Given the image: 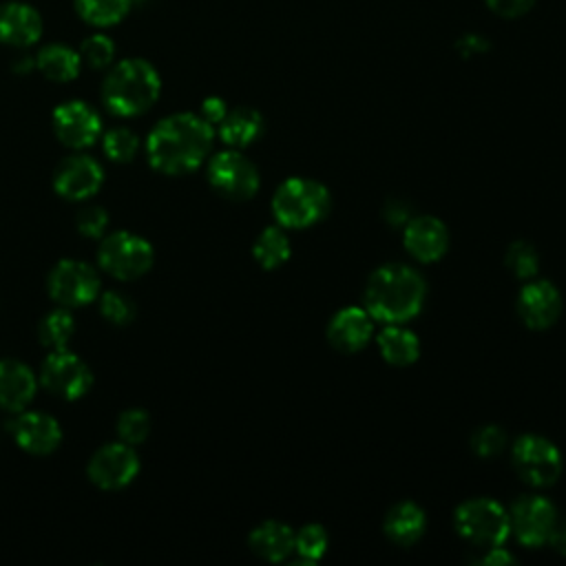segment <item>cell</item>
Wrapping results in <instances>:
<instances>
[{
	"label": "cell",
	"mask_w": 566,
	"mask_h": 566,
	"mask_svg": "<svg viewBox=\"0 0 566 566\" xmlns=\"http://www.w3.org/2000/svg\"><path fill=\"white\" fill-rule=\"evenodd\" d=\"M75 228L82 237L88 239H102L108 228V214L99 206H86L75 217Z\"/></svg>",
	"instance_id": "cell-36"
},
{
	"label": "cell",
	"mask_w": 566,
	"mask_h": 566,
	"mask_svg": "<svg viewBox=\"0 0 566 566\" xmlns=\"http://www.w3.org/2000/svg\"><path fill=\"white\" fill-rule=\"evenodd\" d=\"M511 455L517 475L533 486H551L562 473V453L544 436H520L513 444Z\"/></svg>",
	"instance_id": "cell-9"
},
{
	"label": "cell",
	"mask_w": 566,
	"mask_h": 566,
	"mask_svg": "<svg viewBox=\"0 0 566 566\" xmlns=\"http://www.w3.org/2000/svg\"><path fill=\"white\" fill-rule=\"evenodd\" d=\"M402 243L416 261L433 263L442 259L449 248V230L438 217L420 214L405 223Z\"/></svg>",
	"instance_id": "cell-16"
},
{
	"label": "cell",
	"mask_w": 566,
	"mask_h": 566,
	"mask_svg": "<svg viewBox=\"0 0 566 566\" xmlns=\"http://www.w3.org/2000/svg\"><path fill=\"white\" fill-rule=\"evenodd\" d=\"M159 93L161 77L157 69L142 57H128L111 66L102 86L104 106L117 117L146 113L157 102Z\"/></svg>",
	"instance_id": "cell-3"
},
{
	"label": "cell",
	"mask_w": 566,
	"mask_h": 566,
	"mask_svg": "<svg viewBox=\"0 0 566 566\" xmlns=\"http://www.w3.org/2000/svg\"><path fill=\"white\" fill-rule=\"evenodd\" d=\"M427 528V515L416 502H398L394 504L382 522L385 535L398 546L416 544Z\"/></svg>",
	"instance_id": "cell-21"
},
{
	"label": "cell",
	"mask_w": 566,
	"mask_h": 566,
	"mask_svg": "<svg viewBox=\"0 0 566 566\" xmlns=\"http://www.w3.org/2000/svg\"><path fill=\"white\" fill-rule=\"evenodd\" d=\"M424 279L409 265L385 263L376 268L365 285V310L385 325L411 321L424 303Z\"/></svg>",
	"instance_id": "cell-2"
},
{
	"label": "cell",
	"mask_w": 566,
	"mask_h": 566,
	"mask_svg": "<svg viewBox=\"0 0 566 566\" xmlns=\"http://www.w3.org/2000/svg\"><path fill=\"white\" fill-rule=\"evenodd\" d=\"M378 349L380 356L396 367H407L418 360L420 356V340L418 336L402 327V323H391L385 325V329L378 334Z\"/></svg>",
	"instance_id": "cell-25"
},
{
	"label": "cell",
	"mask_w": 566,
	"mask_h": 566,
	"mask_svg": "<svg viewBox=\"0 0 566 566\" xmlns=\"http://www.w3.org/2000/svg\"><path fill=\"white\" fill-rule=\"evenodd\" d=\"M511 562H515V557L509 551H504L502 546L486 548V553L482 557V564H493V566H497V564L504 566V564H511Z\"/></svg>",
	"instance_id": "cell-42"
},
{
	"label": "cell",
	"mask_w": 566,
	"mask_h": 566,
	"mask_svg": "<svg viewBox=\"0 0 566 566\" xmlns=\"http://www.w3.org/2000/svg\"><path fill=\"white\" fill-rule=\"evenodd\" d=\"M226 113H228V106H226V102L221 99V97H217V95H210V97H206L203 102H201V111H199V115L208 122V124H219L223 117H226Z\"/></svg>",
	"instance_id": "cell-39"
},
{
	"label": "cell",
	"mask_w": 566,
	"mask_h": 566,
	"mask_svg": "<svg viewBox=\"0 0 566 566\" xmlns=\"http://www.w3.org/2000/svg\"><path fill=\"white\" fill-rule=\"evenodd\" d=\"M491 49V42L489 38L480 35V33H464L458 38L455 42V51L462 55V57H475V55H482Z\"/></svg>",
	"instance_id": "cell-38"
},
{
	"label": "cell",
	"mask_w": 566,
	"mask_h": 566,
	"mask_svg": "<svg viewBox=\"0 0 566 566\" xmlns=\"http://www.w3.org/2000/svg\"><path fill=\"white\" fill-rule=\"evenodd\" d=\"M329 210V190L307 177L285 179L272 197V214L281 228L301 230L318 223Z\"/></svg>",
	"instance_id": "cell-4"
},
{
	"label": "cell",
	"mask_w": 566,
	"mask_h": 566,
	"mask_svg": "<svg viewBox=\"0 0 566 566\" xmlns=\"http://www.w3.org/2000/svg\"><path fill=\"white\" fill-rule=\"evenodd\" d=\"M104 184V168L88 155H71L53 172V188L62 199L84 201Z\"/></svg>",
	"instance_id": "cell-14"
},
{
	"label": "cell",
	"mask_w": 566,
	"mask_h": 566,
	"mask_svg": "<svg viewBox=\"0 0 566 566\" xmlns=\"http://www.w3.org/2000/svg\"><path fill=\"white\" fill-rule=\"evenodd\" d=\"M511 533L524 546H544L557 522V511L551 500L542 495H522L513 502L511 513Z\"/></svg>",
	"instance_id": "cell-12"
},
{
	"label": "cell",
	"mask_w": 566,
	"mask_h": 566,
	"mask_svg": "<svg viewBox=\"0 0 566 566\" xmlns=\"http://www.w3.org/2000/svg\"><path fill=\"white\" fill-rule=\"evenodd\" d=\"M80 18L93 27H113L124 20L130 0H73Z\"/></svg>",
	"instance_id": "cell-28"
},
{
	"label": "cell",
	"mask_w": 566,
	"mask_h": 566,
	"mask_svg": "<svg viewBox=\"0 0 566 566\" xmlns=\"http://www.w3.org/2000/svg\"><path fill=\"white\" fill-rule=\"evenodd\" d=\"M248 544L261 559L283 562L294 553V531L279 520H268L252 528Z\"/></svg>",
	"instance_id": "cell-22"
},
{
	"label": "cell",
	"mask_w": 566,
	"mask_h": 566,
	"mask_svg": "<svg viewBox=\"0 0 566 566\" xmlns=\"http://www.w3.org/2000/svg\"><path fill=\"white\" fill-rule=\"evenodd\" d=\"M75 334V321L69 307H57L49 312L40 325H38V336L40 343L51 352V349H64L69 347V340Z\"/></svg>",
	"instance_id": "cell-27"
},
{
	"label": "cell",
	"mask_w": 566,
	"mask_h": 566,
	"mask_svg": "<svg viewBox=\"0 0 566 566\" xmlns=\"http://www.w3.org/2000/svg\"><path fill=\"white\" fill-rule=\"evenodd\" d=\"M102 148L111 161H130L139 153V137L126 126H115L102 135Z\"/></svg>",
	"instance_id": "cell-29"
},
{
	"label": "cell",
	"mask_w": 566,
	"mask_h": 566,
	"mask_svg": "<svg viewBox=\"0 0 566 566\" xmlns=\"http://www.w3.org/2000/svg\"><path fill=\"white\" fill-rule=\"evenodd\" d=\"M11 436L15 444L31 455H49L62 442L60 422L44 411H18V418L11 422Z\"/></svg>",
	"instance_id": "cell-15"
},
{
	"label": "cell",
	"mask_w": 566,
	"mask_h": 566,
	"mask_svg": "<svg viewBox=\"0 0 566 566\" xmlns=\"http://www.w3.org/2000/svg\"><path fill=\"white\" fill-rule=\"evenodd\" d=\"M42 35V18L27 2H7L0 7V42L27 49Z\"/></svg>",
	"instance_id": "cell-19"
},
{
	"label": "cell",
	"mask_w": 566,
	"mask_h": 566,
	"mask_svg": "<svg viewBox=\"0 0 566 566\" xmlns=\"http://www.w3.org/2000/svg\"><path fill=\"white\" fill-rule=\"evenodd\" d=\"M88 478L97 489L119 491L128 486L139 473V458L135 447L126 442H111L99 447L88 460Z\"/></svg>",
	"instance_id": "cell-11"
},
{
	"label": "cell",
	"mask_w": 566,
	"mask_h": 566,
	"mask_svg": "<svg viewBox=\"0 0 566 566\" xmlns=\"http://www.w3.org/2000/svg\"><path fill=\"white\" fill-rule=\"evenodd\" d=\"M49 296L62 307H82L91 301H97L102 292L99 274L93 265L80 259H62L49 272Z\"/></svg>",
	"instance_id": "cell-7"
},
{
	"label": "cell",
	"mask_w": 566,
	"mask_h": 566,
	"mask_svg": "<svg viewBox=\"0 0 566 566\" xmlns=\"http://www.w3.org/2000/svg\"><path fill=\"white\" fill-rule=\"evenodd\" d=\"M506 444V433L497 424H482L471 433V449L480 458L497 455Z\"/></svg>",
	"instance_id": "cell-35"
},
{
	"label": "cell",
	"mask_w": 566,
	"mask_h": 566,
	"mask_svg": "<svg viewBox=\"0 0 566 566\" xmlns=\"http://www.w3.org/2000/svg\"><path fill=\"white\" fill-rule=\"evenodd\" d=\"M80 57H82V64H88L91 69H106L113 64L115 44L108 35L93 33L82 42Z\"/></svg>",
	"instance_id": "cell-34"
},
{
	"label": "cell",
	"mask_w": 566,
	"mask_h": 566,
	"mask_svg": "<svg viewBox=\"0 0 566 566\" xmlns=\"http://www.w3.org/2000/svg\"><path fill=\"white\" fill-rule=\"evenodd\" d=\"M517 312L526 327L546 329L562 314V294L551 281H531L520 290Z\"/></svg>",
	"instance_id": "cell-17"
},
{
	"label": "cell",
	"mask_w": 566,
	"mask_h": 566,
	"mask_svg": "<svg viewBox=\"0 0 566 566\" xmlns=\"http://www.w3.org/2000/svg\"><path fill=\"white\" fill-rule=\"evenodd\" d=\"M486 7L491 9V13L506 18V20H515L526 15L537 0H484Z\"/></svg>",
	"instance_id": "cell-37"
},
{
	"label": "cell",
	"mask_w": 566,
	"mask_h": 566,
	"mask_svg": "<svg viewBox=\"0 0 566 566\" xmlns=\"http://www.w3.org/2000/svg\"><path fill=\"white\" fill-rule=\"evenodd\" d=\"M150 433V416L144 409H126L117 418V436L122 442L137 447Z\"/></svg>",
	"instance_id": "cell-32"
},
{
	"label": "cell",
	"mask_w": 566,
	"mask_h": 566,
	"mask_svg": "<svg viewBox=\"0 0 566 566\" xmlns=\"http://www.w3.org/2000/svg\"><path fill=\"white\" fill-rule=\"evenodd\" d=\"M217 126H219L221 142L230 148L241 150L261 137L263 117L259 111H254L250 106H237L232 111L228 108L226 117Z\"/></svg>",
	"instance_id": "cell-23"
},
{
	"label": "cell",
	"mask_w": 566,
	"mask_h": 566,
	"mask_svg": "<svg viewBox=\"0 0 566 566\" xmlns=\"http://www.w3.org/2000/svg\"><path fill=\"white\" fill-rule=\"evenodd\" d=\"M504 263L517 279H533L539 268V254L533 243L520 239L509 245Z\"/></svg>",
	"instance_id": "cell-30"
},
{
	"label": "cell",
	"mask_w": 566,
	"mask_h": 566,
	"mask_svg": "<svg viewBox=\"0 0 566 566\" xmlns=\"http://www.w3.org/2000/svg\"><path fill=\"white\" fill-rule=\"evenodd\" d=\"M40 382L46 391L62 400H77L91 389L93 374L77 354L64 347L46 354L40 367Z\"/></svg>",
	"instance_id": "cell-10"
},
{
	"label": "cell",
	"mask_w": 566,
	"mask_h": 566,
	"mask_svg": "<svg viewBox=\"0 0 566 566\" xmlns=\"http://www.w3.org/2000/svg\"><path fill=\"white\" fill-rule=\"evenodd\" d=\"M374 336V318L365 307H343L327 325V340L334 349L343 354H354L363 349Z\"/></svg>",
	"instance_id": "cell-18"
},
{
	"label": "cell",
	"mask_w": 566,
	"mask_h": 566,
	"mask_svg": "<svg viewBox=\"0 0 566 566\" xmlns=\"http://www.w3.org/2000/svg\"><path fill=\"white\" fill-rule=\"evenodd\" d=\"M546 544L553 546L555 553L566 555V520H559V517H557V522H555V526H553V531H551Z\"/></svg>",
	"instance_id": "cell-41"
},
{
	"label": "cell",
	"mask_w": 566,
	"mask_h": 566,
	"mask_svg": "<svg viewBox=\"0 0 566 566\" xmlns=\"http://www.w3.org/2000/svg\"><path fill=\"white\" fill-rule=\"evenodd\" d=\"M212 124L197 113H172L146 137V157L164 175H186L203 164L212 148Z\"/></svg>",
	"instance_id": "cell-1"
},
{
	"label": "cell",
	"mask_w": 566,
	"mask_h": 566,
	"mask_svg": "<svg viewBox=\"0 0 566 566\" xmlns=\"http://www.w3.org/2000/svg\"><path fill=\"white\" fill-rule=\"evenodd\" d=\"M208 181L221 197L245 201L259 190V170L239 148H228L208 161Z\"/></svg>",
	"instance_id": "cell-8"
},
{
	"label": "cell",
	"mask_w": 566,
	"mask_h": 566,
	"mask_svg": "<svg viewBox=\"0 0 566 566\" xmlns=\"http://www.w3.org/2000/svg\"><path fill=\"white\" fill-rule=\"evenodd\" d=\"M97 301H99L102 316L113 325H128L135 318V303L117 290L99 292Z\"/></svg>",
	"instance_id": "cell-33"
},
{
	"label": "cell",
	"mask_w": 566,
	"mask_h": 566,
	"mask_svg": "<svg viewBox=\"0 0 566 566\" xmlns=\"http://www.w3.org/2000/svg\"><path fill=\"white\" fill-rule=\"evenodd\" d=\"M38 380L29 365L20 360H0V409L22 411L35 396Z\"/></svg>",
	"instance_id": "cell-20"
},
{
	"label": "cell",
	"mask_w": 566,
	"mask_h": 566,
	"mask_svg": "<svg viewBox=\"0 0 566 566\" xmlns=\"http://www.w3.org/2000/svg\"><path fill=\"white\" fill-rule=\"evenodd\" d=\"M53 130L64 146L82 150L99 139L102 117L91 104L82 99H69L55 106Z\"/></svg>",
	"instance_id": "cell-13"
},
{
	"label": "cell",
	"mask_w": 566,
	"mask_h": 566,
	"mask_svg": "<svg viewBox=\"0 0 566 566\" xmlns=\"http://www.w3.org/2000/svg\"><path fill=\"white\" fill-rule=\"evenodd\" d=\"M385 219L391 223V226H400V223H407L409 221V208L405 206V201L400 199H391L385 208Z\"/></svg>",
	"instance_id": "cell-40"
},
{
	"label": "cell",
	"mask_w": 566,
	"mask_h": 566,
	"mask_svg": "<svg viewBox=\"0 0 566 566\" xmlns=\"http://www.w3.org/2000/svg\"><path fill=\"white\" fill-rule=\"evenodd\" d=\"M453 526L475 548L502 546L511 533L509 513L491 497L464 500L453 513Z\"/></svg>",
	"instance_id": "cell-5"
},
{
	"label": "cell",
	"mask_w": 566,
	"mask_h": 566,
	"mask_svg": "<svg viewBox=\"0 0 566 566\" xmlns=\"http://www.w3.org/2000/svg\"><path fill=\"white\" fill-rule=\"evenodd\" d=\"M327 546H329V537L321 524H305L294 533V551L298 553L301 559L316 562L325 555Z\"/></svg>",
	"instance_id": "cell-31"
},
{
	"label": "cell",
	"mask_w": 566,
	"mask_h": 566,
	"mask_svg": "<svg viewBox=\"0 0 566 566\" xmlns=\"http://www.w3.org/2000/svg\"><path fill=\"white\" fill-rule=\"evenodd\" d=\"M97 261L99 268L111 276L119 281H133L150 270L155 252L144 237L128 230H115L102 237Z\"/></svg>",
	"instance_id": "cell-6"
},
{
	"label": "cell",
	"mask_w": 566,
	"mask_h": 566,
	"mask_svg": "<svg viewBox=\"0 0 566 566\" xmlns=\"http://www.w3.org/2000/svg\"><path fill=\"white\" fill-rule=\"evenodd\" d=\"M35 69L51 82H71L80 75L82 57L80 51H73L62 42H53L38 51Z\"/></svg>",
	"instance_id": "cell-24"
},
{
	"label": "cell",
	"mask_w": 566,
	"mask_h": 566,
	"mask_svg": "<svg viewBox=\"0 0 566 566\" xmlns=\"http://www.w3.org/2000/svg\"><path fill=\"white\" fill-rule=\"evenodd\" d=\"M290 252H292L290 239L281 226L263 228V232L256 237V241L252 245L254 259L265 270H274V268L283 265L290 259Z\"/></svg>",
	"instance_id": "cell-26"
}]
</instances>
